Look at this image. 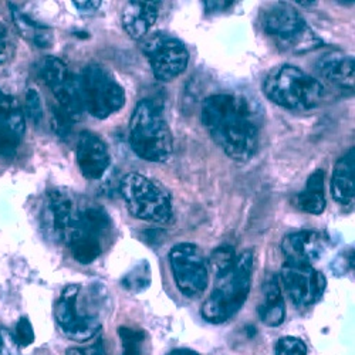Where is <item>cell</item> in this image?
<instances>
[{
	"mask_svg": "<svg viewBox=\"0 0 355 355\" xmlns=\"http://www.w3.org/2000/svg\"><path fill=\"white\" fill-rule=\"evenodd\" d=\"M245 96L219 93L202 104L200 120L211 138L232 159L246 162L257 151L261 116Z\"/></svg>",
	"mask_w": 355,
	"mask_h": 355,
	"instance_id": "obj_1",
	"label": "cell"
},
{
	"mask_svg": "<svg viewBox=\"0 0 355 355\" xmlns=\"http://www.w3.org/2000/svg\"><path fill=\"white\" fill-rule=\"evenodd\" d=\"M104 299L105 293L100 286H67L54 307V317L63 336L77 343L96 337L103 325Z\"/></svg>",
	"mask_w": 355,
	"mask_h": 355,
	"instance_id": "obj_2",
	"label": "cell"
},
{
	"mask_svg": "<svg viewBox=\"0 0 355 355\" xmlns=\"http://www.w3.org/2000/svg\"><path fill=\"white\" fill-rule=\"evenodd\" d=\"M130 142L141 159L166 162L172 157V134L155 100L146 98L137 104L130 121Z\"/></svg>",
	"mask_w": 355,
	"mask_h": 355,
	"instance_id": "obj_3",
	"label": "cell"
},
{
	"mask_svg": "<svg viewBox=\"0 0 355 355\" xmlns=\"http://www.w3.org/2000/svg\"><path fill=\"white\" fill-rule=\"evenodd\" d=\"M263 92L270 101L291 111L314 110L325 97L318 78L291 64L273 69L263 83Z\"/></svg>",
	"mask_w": 355,
	"mask_h": 355,
	"instance_id": "obj_4",
	"label": "cell"
},
{
	"mask_svg": "<svg viewBox=\"0 0 355 355\" xmlns=\"http://www.w3.org/2000/svg\"><path fill=\"white\" fill-rule=\"evenodd\" d=\"M253 260V252L245 250L238 256L232 272L218 279L216 288L200 309V314L206 321L222 324L239 313L250 291Z\"/></svg>",
	"mask_w": 355,
	"mask_h": 355,
	"instance_id": "obj_5",
	"label": "cell"
},
{
	"mask_svg": "<svg viewBox=\"0 0 355 355\" xmlns=\"http://www.w3.org/2000/svg\"><path fill=\"white\" fill-rule=\"evenodd\" d=\"M127 208L135 218L151 223L172 220V202L168 191L139 172L127 173L120 184Z\"/></svg>",
	"mask_w": 355,
	"mask_h": 355,
	"instance_id": "obj_6",
	"label": "cell"
},
{
	"mask_svg": "<svg viewBox=\"0 0 355 355\" xmlns=\"http://www.w3.org/2000/svg\"><path fill=\"white\" fill-rule=\"evenodd\" d=\"M260 20L264 33L275 42L280 51L307 53L322 44L304 17L291 6H270Z\"/></svg>",
	"mask_w": 355,
	"mask_h": 355,
	"instance_id": "obj_7",
	"label": "cell"
},
{
	"mask_svg": "<svg viewBox=\"0 0 355 355\" xmlns=\"http://www.w3.org/2000/svg\"><path fill=\"white\" fill-rule=\"evenodd\" d=\"M78 88L84 111L98 120H105L125 104V92L114 74L98 63L83 69L78 76Z\"/></svg>",
	"mask_w": 355,
	"mask_h": 355,
	"instance_id": "obj_8",
	"label": "cell"
},
{
	"mask_svg": "<svg viewBox=\"0 0 355 355\" xmlns=\"http://www.w3.org/2000/svg\"><path fill=\"white\" fill-rule=\"evenodd\" d=\"M169 263L175 284L187 297H195L208 287V263L195 243L175 245L169 253Z\"/></svg>",
	"mask_w": 355,
	"mask_h": 355,
	"instance_id": "obj_9",
	"label": "cell"
},
{
	"mask_svg": "<svg viewBox=\"0 0 355 355\" xmlns=\"http://www.w3.org/2000/svg\"><path fill=\"white\" fill-rule=\"evenodd\" d=\"M141 49L159 81H172L188 67L189 53L185 44L171 35L155 33L142 42Z\"/></svg>",
	"mask_w": 355,
	"mask_h": 355,
	"instance_id": "obj_10",
	"label": "cell"
},
{
	"mask_svg": "<svg viewBox=\"0 0 355 355\" xmlns=\"http://www.w3.org/2000/svg\"><path fill=\"white\" fill-rule=\"evenodd\" d=\"M40 77L54 94L60 105L74 121H78L84 108L78 88V76H76L60 58L49 55L40 63Z\"/></svg>",
	"mask_w": 355,
	"mask_h": 355,
	"instance_id": "obj_11",
	"label": "cell"
},
{
	"mask_svg": "<svg viewBox=\"0 0 355 355\" xmlns=\"http://www.w3.org/2000/svg\"><path fill=\"white\" fill-rule=\"evenodd\" d=\"M277 279L288 299L300 307L317 303L327 287L324 275L307 264L286 263Z\"/></svg>",
	"mask_w": 355,
	"mask_h": 355,
	"instance_id": "obj_12",
	"label": "cell"
},
{
	"mask_svg": "<svg viewBox=\"0 0 355 355\" xmlns=\"http://www.w3.org/2000/svg\"><path fill=\"white\" fill-rule=\"evenodd\" d=\"M47 209L53 234L67 245L78 227L81 208L67 189L51 188L47 192Z\"/></svg>",
	"mask_w": 355,
	"mask_h": 355,
	"instance_id": "obj_13",
	"label": "cell"
},
{
	"mask_svg": "<svg viewBox=\"0 0 355 355\" xmlns=\"http://www.w3.org/2000/svg\"><path fill=\"white\" fill-rule=\"evenodd\" d=\"M26 131V120L19 101L0 90V157L13 158Z\"/></svg>",
	"mask_w": 355,
	"mask_h": 355,
	"instance_id": "obj_14",
	"label": "cell"
},
{
	"mask_svg": "<svg viewBox=\"0 0 355 355\" xmlns=\"http://www.w3.org/2000/svg\"><path fill=\"white\" fill-rule=\"evenodd\" d=\"M76 159L87 180H100L110 166V154L105 142L92 131H83L78 135Z\"/></svg>",
	"mask_w": 355,
	"mask_h": 355,
	"instance_id": "obj_15",
	"label": "cell"
},
{
	"mask_svg": "<svg viewBox=\"0 0 355 355\" xmlns=\"http://www.w3.org/2000/svg\"><path fill=\"white\" fill-rule=\"evenodd\" d=\"M282 250L291 264L311 266L325 250V238L314 230H303L287 234L282 242Z\"/></svg>",
	"mask_w": 355,
	"mask_h": 355,
	"instance_id": "obj_16",
	"label": "cell"
},
{
	"mask_svg": "<svg viewBox=\"0 0 355 355\" xmlns=\"http://www.w3.org/2000/svg\"><path fill=\"white\" fill-rule=\"evenodd\" d=\"M159 16V2H128L123 10L121 23L124 31L134 40H142Z\"/></svg>",
	"mask_w": 355,
	"mask_h": 355,
	"instance_id": "obj_17",
	"label": "cell"
},
{
	"mask_svg": "<svg viewBox=\"0 0 355 355\" xmlns=\"http://www.w3.org/2000/svg\"><path fill=\"white\" fill-rule=\"evenodd\" d=\"M320 74L341 90H354L355 64L354 58L341 53H330L320 58L317 66Z\"/></svg>",
	"mask_w": 355,
	"mask_h": 355,
	"instance_id": "obj_18",
	"label": "cell"
},
{
	"mask_svg": "<svg viewBox=\"0 0 355 355\" xmlns=\"http://www.w3.org/2000/svg\"><path fill=\"white\" fill-rule=\"evenodd\" d=\"M331 193L336 202L348 205L355 196V154L354 148L341 157L331 178Z\"/></svg>",
	"mask_w": 355,
	"mask_h": 355,
	"instance_id": "obj_19",
	"label": "cell"
},
{
	"mask_svg": "<svg viewBox=\"0 0 355 355\" xmlns=\"http://www.w3.org/2000/svg\"><path fill=\"white\" fill-rule=\"evenodd\" d=\"M259 317L263 324L269 327H279L284 321L286 304L282 287L276 276L268 279L263 287V302L257 307Z\"/></svg>",
	"mask_w": 355,
	"mask_h": 355,
	"instance_id": "obj_20",
	"label": "cell"
},
{
	"mask_svg": "<svg viewBox=\"0 0 355 355\" xmlns=\"http://www.w3.org/2000/svg\"><path fill=\"white\" fill-rule=\"evenodd\" d=\"M295 205L302 212L310 215H321L325 209L324 172L317 169L310 175L306 188L295 196Z\"/></svg>",
	"mask_w": 355,
	"mask_h": 355,
	"instance_id": "obj_21",
	"label": "cell"
},
{
	"mask_svg": "<svg viewBox=\"0 0 355 355\" xmlns=\"http://www.w3.org/2000/svg\"><path fill=\"white\" fill-rule=\"evenodd\" d=\"M10 9H12V17L17 27V31L26 40L35 43L40 49H47L53 44L54 35H53L50 27L43 26V24L37 23L36 20H33L32 17H28L27 15L21 13L12 3H10Z\"/></svg>",
	"mask_w": 355,
	"mask_h": 355,
	"instance_id": "obj_22",
	"label": "cell"
},
{
	"mask_svg": "<svg viewBox=\"0 0 355 355\" xmlns=\"http://www.w3.org/2000/svg\"><path fill=\"white\" fill-rule=\"evenodd\" d=\"M104 239L100 238V236H96L93 233L77 230L71 239L69 241V248L71 250L73 257L81 263V264H90L94 260H97L104 248H103Z\"/></svg>",
	"mask_w": 355,
	"mask_h": 355,
	"instance_id": "obj_23",
	"label": "cell"
},
{
	"mask_svg": "<svg viewBox=\"0 0 355 355\" xmlns=\"http://www.w3.org/2000/svg\"><path fill=\"white\" fill-rule=\"evenodd\" d=\"M123 284L130 291H144L151 284V268L146 260H141L123 279Z\"/></svg>",
	"mask_w": 355,
	"mask_h": 355,
	"instance_id": "obj_24",
	"label": "cell"
},
{
	"mask_svg": "<svg viewBox=\"0 0 355 355\" xmlns=\"http://www.w3.org/2000/svg\"><path fill=\"white\" fill-rule=\"evenodd\" d=\"M236 260H238V256H236V252L232 246L220 245L216 248L211 254V266L216 277L220 279L230 273Z\"/></svg>",
	"mask_w": 355,
	"mask_h": 355,
	"instance_id": "obj_25",
	"label": "cell"
},
{
	"mask_svg": "<svg viewBox=\"0 0 355 355\" xmlns=\"http://www.w3.org/2000/svg\"><path fill=\"white\" fill-rule=\"evenodd\" d=\"M118 334L124 348L123 355H142V345L146 336L144 331L131 327H120Z\"/></svg>",
	"mask_w": 355,
	"mask_h": 355,
	"instance_id": "obj_26",
	"label": "cell"
},
{
	"mask_svg": "<svg viewBox=\"0 0 355 355\" xmlns=\"http://www.w3.org/2000/svg\"><path fill=\"white\" fill-rule=\"evenodd\" d=\"M24 108H26V112H27L28 118H31V120H32L36 125H39V124L43 121L44 112H43L42 97H40L39 92L36 90L35 87L27 88L26 97H24Z\"/></svg>",
	"mask_w": 355,
	"mask_h": 355,
	"instance_id": "obj_27",
	"label": "cell"
},
{
	"mask_svg": "<svg viewBox=\"0 0 355 355\" xmlns=\"http://www.w3.org/2000/svg\"><path fill=\"white\" fill-rule=\"evenodd\" d=\"M276 355H307V345L299 337H282L275 345Z\"/></svg>",
	"mask_w": 355,
	"mask_h": 355,
	"instance_id": "obj_28",
	"label": "cell"
},
{
	"mask_svg": "<svg viewBox=\"0 0 355 355\" xmlns=\"http://www.w3.org/2000/svg\"><path fill=\"white\" fill-rule=\"evenodd\" d=\"M51 114H53L51 120H53L54 132L60 138H67L69 134L71 132V127H73L74 120L58 104L53 105Z\"/></svg>",
	"mask_w": 355,
	"mask_h": 355,
	"instance_id": "obj_29",
	"label": "cell"
},
{
	"mask_svg": "<svg viewBox=\"0 0 355 355\" xmlns=\"http://www.w3.org/2000/svg\"><path fill=\"white\" fill-rule=\"evenodd\" d=\"M15 338L20 347H28L35 343V330L33 325L27 317H21L16 324Z\"/></svg>",
	"mask_w": 355,
	"mask_h": 355,
	"instance_id": "obj_30",
	"label": "cell"
},
{
	"mask_svg": "<svg viewBox=\"0 0 355 355\" xmlns=\"http://www.w3.org/2000/svg\"><path fill=\"white\" fill-rule=\"evenodd\" d=\"M20 345L15 334L8 329H0V355H20Z\"/></svg>",
	"mask_w": 355,
	"mask_h": 355,
	"instance_id": "obj_31",
	"label": "cell"
},
{
	"mask_svg": "<svg viewBox=\"0 0 355 355\" xmlns=\"http://www.w3.org/2000/svg\"><path fill=\"white\" fill-rule=\"evenodd\" d=\"M13 53V44L10 40V35L8 27L0 23V66L6 63Z\"/></svg>",
	"mask_w": 355,
	"mask_h": 355,
	"instance_id": "obj_32",
	"label": "cell"
},
{
	"mask_svg": "<svg viewBox=\"0 0 355 355\" xmlns=\"http://www.w3.org/2000/svg\"><path fill=\"white\" fill-rule=\"evenodd\" d=\"M66 355H105L101 341H97L94 345L87 348H70Z\"/></svg>",
	"mask_w": 355,
	"mask_h": 355,
	"instance_id": "obj_33",
	"label": "cell"
},
{
	"mask_svg": "<svg viewBox=\"0 0 355 355\" xmlns=\"http://www.w3.org/2000/svg\"><path fill=\"white\" fill-rule=\"evenodd\" d=\"M73 5H74L76 9H78L80 12L92 13V12H96V10L101 6V2H73Z\"/></svg>",
	"mask_w": 355,
	"mask_h": 355,
	"instance_id": "obj_34",
	"label": "cell"
},
{
	"mask_svg": "<svg viewBox=\"0 0 355 355\" xmlns=\"http://www.w3.org/2000/svg\"><path fill=\"white\" fill-rule=\"evenodd\" d=\"M168 355H199V354L192 349H188V348H178V349L171 351Z\"/></svg>",
	"mask_w": 355,
	"mask_h": 355,
	"instance_id": "obj_35",
	"label": "cell"
}]
</instances>
